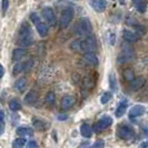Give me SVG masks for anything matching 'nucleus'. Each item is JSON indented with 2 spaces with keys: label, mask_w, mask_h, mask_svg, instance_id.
<instances>
[{
  "label": "nucleus",
  "mask_w": 148,
  "mask_h": 148,
  "mask_svg": "<svg viewBox=\"0 0 148 148\" xmlns=\"http://www.w3.org/2000/svg\"><path fill=\"white\" fill-rule=\"evenodd\" d=\"M145 107L141 106V105H136L134 106L133 108L129 110V116L130 117H138V116H141L145 114Z\"/></svg>",
  "instance_id": "13"
},
{
  "label": "nucleus",
  "mask_w": 148,
  "mask_h": 148,
  "mask_svg": "<svg viewBox=\"0 0 148 148\" xmlns=\"http://www.w3.org/2000/svg\"><path fill=\"white\" fill-rule=\"evenodd\" d=\"M84 61L86 64L90 65V66H97L98 65V58H97V56L92 51L85 52V55H84Z\"/></svg>",
  "instance_id": "11"
},
{
  "label": "nucleus",
  "mask_w": 148,
  "mask_h": 148,
  "mask_svg": "<svg viewBox=\"0 0 148 148\" xmlns=\"http://www.w3.org/2000/svg\"><path fill=\"white\" fill-rule=\"evenodd\" d=\"M27 147L28 148H36L38 147V144L35 140H29L27 144Z\"/></svg>",
  "instance_id": "35"
},
{
  "label": "nucleus",
  "mask_w": 148,
  "mask_h": 148,
  "mask_svg": "<svg viewBox=\"0 0 148 148\" xmlns=\"http://www.w3.org/2000/svg\"><path fill=\"white\" fill-rule=\"evenodd\" d=\"M141 147H148V140L146 143H144V144H141Z\"/></svg>",
  "instance_id": "42"
},
{
  "label": "nucleus",
  "mask_w": 148,
  "mask_h": 148,
  "mask_svg": "<svg viewBox=\"0 0 148 148\" xmlns=\"http://www.w3.org/2000/svg\"><path fill=\"white\" fill-rule=\"evenodd\" d=\"M8 7H9V0H1V10L3 15L7 12Z\"/></svg>",
  "instance_id": "31"
},
{
  "label": "nucleus",
  "mask_w": 148,
  "mask_h": 148,
  "mask_svg": "<svg viewBox=\"0 0 148 148\" xmlns=\"http://www.w3.org/2000/svg\"><path fill=\"white\" fill-rule=\"evenodd\" d=\"M111 124H112V119L110 117H104V118H101L96 123V125L94 126V132L99 133V132H101V130L111 126Z\"/></svg>",
  "instance_id": "6"
},
{
  "label": "nucleus",
  "mask_w": 148,
  "mask_h": 148,
  "mask_svg": "<svg viewBox=\"0 0 148 148\" xmlns=\"http://www.w3.org/2000/svg\"><path fill=\"white\" fill-rule=\"evenodd\" d=\"M123 37H124V39L126 40L127 42H135V41L138 40L137 34H135L134 31H130V30H124Z\"/></svg>",
  "instance_id": "15"
},
{
  "label": "nucleus",
  "mask_w": 148,
  "mask_h": 148,
  "mask_svg": "<svg viewBox=\"0 0 148 148\" xmlns=\"http://www.w3.org/2000/svg\"><path fill=\"white\" fill-rule=\"evenodd\" d=\"M26 85H27V82H26V79L25 78H19L18 80H16L15 85H14V87L17 91H19V92H22L25 89H26Z\"/></svg>",
  "instance_id": "18"
},
{
  "label": "nucleus",
  "mask_w": 148,
  "mask_h": 148,
  "mask_svg": "<svg viewBox=\"0 0 148 148\" xmlns=\"http://www.w3.org/2000/svg\"><path fill=\"white\" fill-rule=\"evenodd\" d=\"M133 2L135 3V6H138L141 3H145V0H133Z\"/></svg>",
  "instance_id": "37"
},
{
  "label": "nucleus",
  "mask_w": 148,
  "mask_h": 148,
  "mask_svg": "<svg viewBox=\"0 0 148 148\" xmlns=\"http://www.w3.org/2000/svg\"><path fill=\"white\" fill-rule=\"evenodd\" d=\"M5 132V125H3V121H0V135H2Z\"/></svg>",
  "instance_id": "38"
},
{
  "label": "nucleus",
  "mask_w": 148,
  "mask_h": 148,
  "mask_svg": "<svg viewBox=\"0 0 148 148\" xmlns=\"http://www.w3.org/2000/svg\"><path fill=\"white\" fill-rule=\"evenodd\" d=\"M90 5L92 9L97 12H103L106 10V7H107L106 0H90Z\"/></svg>",
  "instance_id": "10"
},
{
  "label": "nucleus",
  "mask_w": 148,
  "mask_h": 148,
  "mask_svg": "<svg viewBox=\"0 0 148 148\" xmlns=\"http://www.w3.org/2000/svg\"><path fill=\"white\" fill-rule=\"evenodd\" d=\"M3 75H5V68L0 65V78H2Z\"/></svg>",
  "instance_id": "40"
},
{
  "label": "nucleus",
  "mask_w": 148,
  "mask_h": 148,
  "mask_svg": "<svg viewBox=\"0 0 148 148\" xmlns=\"http://www.w3.org/2000/svg\"><path fill=\"white\" fill-rule=\"evenodd\" d=\"M21 71H23V62H18L16 64L14 67V75L20 74Z\"/></svg>",
  "instance_id": "28"
},
{
  "label": "nucleus",
  "mask_w": 148,
  "mask_h": 148,
  "mask_svg": "<svg viewBox=\"0 0 148 148\" xmlns=\"http://www.w3.org/2000/svg\"><path fill=\"white\" fill-rule=\"evenodd\" d=\"M75 32L78 36H84V37L90 36V34H91V25H90V22H89L87 18H82V19L78 20V22L75 26Z\"/></svg>",
  "instance_id": "2"
},
{
  "label": "nucleus",
  "mask_w": 148,
  "mask_h": 148,
  "mask_svg": "<svg viewBox=\"0 0 148 148\" xmlns=\"http://www.w3.org/2000/svg\"><path fill=\"white\" fill-rule=\"evenodd\" d=\"M123 77H124V79L126 80V82H132L135 79V74H134V71L132 69H125L124 71H123Z\"/></svg>",
  "instance_id": "23"
},
{
  "label": "nucleus",
  "mask_w": 148,
  "mask_h": 148,
  "mask_svg": "<svg viewBox=\"0 0 148 148\" xmlns=\"http://www.w3.org/2000/svg\"><path fill=\"white\" fill-rule=\"evenodd\" d=\"M30 20L34 22L35 25H38V23L40 22V17H39L37 14H35V12H34V14H31V15H30Z\"/></svg>",
  "instance_id": "32"
},
{
  "label": "nucleus",
  "mask_w": 148,
  "mask_h": 148,
  "mask_svg": "<svg viewBox=\"0 0 148 148\" xmlns=\"http://www.w3.org/2000/svg\"><path fill=\"white\" fill-rule=\"evenodd\" d=\"M18 44L22 47H29L34 44V36L30 27L23 22L19 29V39H18Z\"/></svg>",
  "instance_id": "1"
},
{
  "label": "nucleus",
  "mask_w": 148,
  "mask_h": 148,
  "mask_svg": "<svg viewBox=\"0 0 148 148\" xmlns=\"http://www.w3.org/2000/svg\"><path fill=\"white\" fill-rule=\"evenodd\" d=\"M121 1H124V0H121Z\"/></svg>",
  "instance_id": "43"
},
{
  "label": "nucleus",
  "mask_w": 148,
  "mask_h": 148,
  "mask_svg": "<svg viewBox=\"0 0 148 148\" xmlns=\"http://www.w3.org/2000/svg\"><path fill=\"white\" fill-rule=\"evenodd\" d=\"M17 134L19 136H32L34 135V129L32 128H29V127H19L17 129Z\"/></svg>",
  "instance_id": "19"
},
{
  "label": "nucleus",
  "mask_w": 148,
  "mask_h": 148,
  "mask_svg": "<svg viewBox=\"0 0 148 148\" xmlns=\"http://www.w3.org/2000/svg\"><path fill=\"white\" fill-rule=\"evenodd\" d=\"M80 42H82V40H74V41L71 42V45H70V48H71L74 51H82Z\"/></svg>",
  "instance_id": "26"
},
{
  "label": "nucleus",
  "mask_w": 148,
  "mask_h": 148,
  "mask_svg": "<svg viewBox=\"0 0 148 148\" xmlns=\"http://www.w3.org/2000/svg\"><path fill=\"white\" fill-rule=\"evenodd\" d=\"M27 53V50L23 48H16L14 52H12V60L14 61H18V60L22 59Z\"/></svg>",
  "instance_id": "16"
},
{
  "label": "nucleus",
  "mask_w": 148,
  "mask_h": 148,
  "mask_svg": "<svg viewBox=\"0 0 148 148\" xmlns=\"http://www.w3.org/2000/svg\"><path fill=\"white\" fill-rule=\"evenodd\" d=\"M127 109V101H121L119 106L117 107V109H116V117H121L124 114H125V111Z\"/></svg>",
  "instance_id": "22"
},
{
  "label": "nucleus",
  "mask_w": 148,
  "mask_h": 148,
  "mask_svg": "<svg viewBox=\"0 0 148 148\" xmlns=\"http://www.w3.org/2000/svg\"><path fill=\"white\" fill-rule=\"evenodd\" d=\"M67 118H68V116H67L66 114H60L59 116H58V119H60V120H66Z\"/></svg>",
  "instance_id": "39"
},
{
  "label": "nucleus",
  "mask_w": 148,
  "mask_h": 148,
  "mask_svg": "<svg viewBox=\"0 0 148 148\" xmlns=\"http://www.w3.org/2000/svg\"><path fill=\"white\" fill-rule=\"evenodd\" d=\"M3 119H5V112L0 110V121H3Z\"/></svg>",
  "instance_id": "41"
},
{
  "label": "nucleus",
  "mask_w": 148,
  "mask_h": 148,
  "mask_svg": "<svg viewBox=\"0 0 148 148\" xmlns=\"http://www.w3.org/2000/svg\"><path fill=\"white\" fill-rule=\"evenodd\" d=\"M37 31L40 35V37H46L48 35V26L45 22H39L37 25Z\"/></svg>",
  "instance_id": "20"
},
{
  "label": "nucleus",
  "mask_w": 148,
  "mask_h": 148,
  "mask_svg": "<svg viewBox=\"0 0 148 148\" xmlns=\"http://www.w3.org/2000/svg\"><path fill=\"white\" fill-rule=\"evenodd\" d=\"M46 101H47V104L49 105L53 104V101H55V94L52 91L47 92V95H46Z\"/></svg>",
  "instance_id": "29"
},
{
  "label": "nucleus",
  "mask_w": 148,
  "mask_h": 148,
  "mask_svg": "<svg viewBox=\"0 0 148 148\" xmlns=\"http://www.w3.org/2000/svg\"><path fill=\"white\" fill-rule=\"evenodd\" d=\"M74 18V10L71 8H67L62 11V14L60 16V20H59V26L61 29H65L69 26V23L71 22Z\"/></svg>",
  "instance_id": "3"
},
{
  "label": "nucleus",
  "mask_w": 148,
  "mask_h": 148,
  "mask_svg": "<svg viewBox=\"0 0 148 148\" xmlns=\"http://www.w3.org/2000/svg\"><path fill=\"white\" fill-rule=\"evenodd\" d=\"M136 9H137L139 12H145V10H146V2H145V3H141V5H138V6H136Z\"/></svg>",
  "instance_id": "34"
},
{
  "label": "nucleus",
  "mask_w": 148,
  "mask_h": 148,
  "mask_svg": "<svg viewBox=\"0 0 148 148\" xmlns=\"http://www.w3.org/2000/svg\"><path fill=\"white\" fill-rule=\"evenodd\" d=\"M41 16L47 20V22H48L50 26H55V25H56V15H55L53 10H52L50 7L44 8L42 11H41Z\"/></svg>",
  "instance_id": "7"
},
{
  "label": "nucleus",
  "mask_w": 148,
  "mask_h": 148,
  "mask_svg": "<svg viewBox=\"0 0 148 148\" xmlns=\"http://www.w3.org/2000/svg\"><path fill=\"white\" fill-rule=\"evenodd\" d=\"M75 103H76V98H75L74 96L67 95V96L62 97V99H61V101H60V106H61L62 109L66 110V109L71 108L75 105Z\"/></svg>",
  "instance_id": "9"
},
{
  "label": "nucleus",
  "mask_w": 148,
  "mask_h": 148,
  "mask_svg": "<svg viewBox=\"0 0 148 148\" xmlns=\"http://www.w3.org/2000/svg\"><path fill=\"white\" fill-rule=\"evenodd\" d=\"M134 135V130L129 126H121L118 128V137L121 139H129Z\"/></svg>",
  "instance_id": "8"
},
{
  "label": "nucleus",
  "mask_w": 148,
  "mask_h": 148,
  "mask_svg": "<svg viewBox=\"0 0 148 148\" xmlns=\"http://www.w3.org/2000/svg\"><path fill=\"white\" fill-rule=\"evenodd\" d=\"M109 85H110V88L116 91L117 90V82H116V78H115V75L111 74L109 76Z\"/></svg>",
  "instance_id": "27"
},
{
  "label": "nucleus",
  "mask_w": 148,
  "mask_h": 148,
  "mask_svg": "<svg viewBox=\"0 0 148 148\" xmlns=\"http://www.w3.org/2000/svg\"><path fill=\"white\" fill-rule=\"evenodd\" d=\"M32 123H34V126L35 128L39 130V132H45L48 127H49V124L45 120H41V119H37V118H34L32 119Z\"/></svg>",
  "instance_id": "14"
},
{
  "label": "nucleus",
  "mask_w": 148,
  "mask_h": 148,
  "mask_svg": "<svg viewBox=\"0 0 148 148\" xmlns=\"http://www.w3.org/2000/svg\"><path fill=\"white\" fill-rule=\"evenodd\" d=\"M80 47H82V51H84V52L94 51V50L96 49L95 39L91 37V36H87L84 40H82Z\"/></svg>",
  "instance_id": "4"
},
{
  "label": "nucleus",
  "mask_w": 148,
  "mask_h": 148,
  "mask_svg": "<svg viewBox=\"0 0 148 148\" xmlns=\"http://www.w3.org/2000/svg\"><path fill=\"white\" fill-rule=\"evenodd\" d=\"M105 146V143H104V140H97L94 145H92V147H95V148H97V147H104Z\"/></svg>",
  "instance_id": "36"
},
{
  "label": "nucleus",
  "mask_w": 148,
  "mask_h": 148,
  "mask_svg": "<svg viewBox=\"0 0 148 148\" xmlns=\"http://www.w3.org/2000/svg\"><path fill=\"white\" fill-rule=\"evenodd\" d=\"M26 145V139L23 137H20V138H17L14 140V144H12V147L14 148H20L23 147Z\"/></svg>",
  "instance_id": "25"
},
{
  "label": "nucleus",
  "mask_w": 148,
  "mask_h": 148,
  "mask_svg": "<svg viewBox=\"0 0 148 148\" xmlns=\"http://www.w3.org/2000/svg\"><path fill=\"white\" fill-rule=\"evenodd\" d=\"M38 99V94L36 91H34V90H30L29 92L26 95V98H25V101L27 103V104L29 105H32L35 104L36 101H37Z\"/></svg>",
  "instance_id": "17"
},
{
  "label": "nucleus",
  "mask_w": 148,
  "mask_h": 148,
  "mask_svg": "<svg viewBox=\"0 0 148 148\" xmlns=\"http://www.w3.org/2000/svg\"><path fill=\"white\" fill-rule=\"evenodd\" d=\"M134 51H133V49L130 48L129 49V46L128 47H123V51H121V53L118 56V62L119 64H124V62H127V61H130V60L134 58Z\"/></svg>",
  "instance_id": "5"
},
{
  "label": "nucleus",
  "mask_w": 148,
  "mask_h": 148,
  "mask_svg": "<svg viewBox=\"0 0 148 148\" xmlns=\"http://www.w3.org/2000/svg\"><path fill=\"white\" fill-rule=\"evenodd\" d=\"M32 66V61L31 60H28V61H26V62H23V71H28L30 68Z\"/></svg>",
  "instance_id": "33"
},
{
  "label": "nucleus",
  "mask_w": 148,
  "mask_h": 148,
  "mask_svg": "<svg viewBox=\"0 0 148 148\" xmlns=\"http://www.w3.org/2000/svg\"><path fill=\"white\" fill-rule=\"evenodd\" d=\"M9 108L12 111H18L21 109V104L17 99H11L10 103H9Z\"/></svg>",
  "instance_id": "24"
},
{
  "label": "nucleus",
  "mask_w": 148,
  "mask_h": 148,
  "mask_svg": "<svg viewBox=\"0 0 148 148\" xmlns=\"http://www.w3.org/2000/svg\"><path fill=\"white\" fill-rule=\"evenodd\" d=\"M110 99H111L110 92H105L104 95L101 96V98H100V103H101V104H107Z\"/></svg>",
  "instance_id": "30"
},
{
  "label": "nucleus",
  "mask_w": 148,
  "mask_h": 148,
  "mask_svg": "<svg viewBox=\"0 0 148 148\" xmlns=\"http://www.w3.org/2000/svg\"><path fill=\"white\" fill-rule=\"evenodd\" d=\"M80 133L84 137H86V138H89V137H91V135H92V129H91V127L87 125V124H84L82 125L80 127Z\"/></svg>",
  "instance_id": "21"
},
{
  "label": "nucleus",
  "mask_w": 148,
  "mask_h": 148,
  "mask_svg": "<svg viewBox=\"0 0 148 148\" xmlns=\"http://www.w3.org/2000/svg\"><path fill=\"white\" fill-rule=\"evenodd\" d=\"M145 85V79L143 77H135V79L130 82V89L132 90H138Z\"/></svg>",
  "instance_id": "12"
}]
</instances>
